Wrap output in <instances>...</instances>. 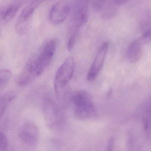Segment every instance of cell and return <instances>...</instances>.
Masks as SVG:
<instances>
[{"label":"cell","mask_w":151,"mask_h":151,"mask_svg":"<svg viewBox=\"0 0 151 151\" xmlns=\"http://www.w3.org/2000/svg\"><path fill=\"white\" fill-rule=\"evenodd\" d=\"M58 40L51 39L43 43L38 52L28 60L16 83L21 87L30 84L41 75L50 64L58 46Z\"/></svg>","instance_id":"cell-1"},{"label":"cell","mask_w":151,"mask_h":151,"mask_svg":"<svg viewBox=\"0 0 151 151\" xmlns=\"http://www.w3.org/2000/svg\"><path fill=\"white\" fill-rule=\"evenodd\" d=\"M74 58L73 57L68 58L58 70L54 84L55 94L59 102L63 103L68 99V83L72 79L74 71Z\"/></svg>","instance_id":"cell-2"},{"label":"cell","mask_w":151,"mask_h":151,"mask_svg":"<svg viewBox=\"0 0 151 151\" xmlns=\"http://www.w3.org/2000/svg\"><path fill=\"white\" fill-rule=\"evenodd\" d=\"M70 100L73 105L74 115L78 119H86L96 114L92 97L86 91H78L71 94Z\"/></svg>","instance_id":"cell-3"},{"label":"cell","mask_w":151,"mask_h":151,"mask_svg":"<svg viewBox=\"0 0 151 151\" xmlns=\"http://www.w3.org/2000/svg\"><path fill=\"white\" fill-rule=\"evenodd\" d=\"M43 112L47 125L52 129H58L65 122V116L61 107L51 96L43 101Z\"/></svg>","instance_id":"cell-4"},{"label":"cell","mask_w":151,"mask_h":151,"mask_svg":"<svg viewBox=\"0 0 151 151\" xmlns=\"http://www.w3.org/2000/svg\"><path fill=\"white\" fill-rule=\"evenodd\" d=\"M44 1L33 0L24 8L15 25V30L18 34L23 35L27 32L35 11Z\"/></svg>","instance_id":"cell-5"},{"label":"cell","mask_w":151,"mask_h":151,"mask_svg":"<svg viewBox=\"0 0 151 151\" xmlns=\"http://www.w3.org/2000/svg\"><path fill=\"white\" fill-rule=\"evenodd\" d=\"M90 0H76L72 5V20L73 25L79 28L85 24L88 17Z\"/></svg>","instance_id":"cell-6"},{"label":"cell","mask_w":151,"mask_h":151,"mask_svg":"<svg viewBox=\"0 0 151 151\" xmlns=\"http://www.w3.org/2000/svg\"><path fill=\"white\" fill-rule=\"evenodd\" d=\"M72 4L66 0H61L56 3L51 8L49 14L51 24L58 25L64 22L72 10Z\"/></svg>","instance_id":"cell-7"},{"label":"cell","mask_w":151,"mask_h":151,"mask_svg":"<svg viewBox=\"0 0 151 151\" xmlns=\"http://www.w3.org/2000/svg\"><path fill=\"white\" fill-rule=\"evenodd\" d=\"M18 137L25 144L29 146L35 145L39 140V129L33 122H26L20 128Z\"/></svg>","instance_id":"cell-8"},{"label":"cell","mask_w":151,"mask_h":151,"mask_svg":"<svg viewBox=\"0 0 151 151\" xmlns=\"http://www.w3.org/2000/svg\"><path fill=\"white\" fill-rule=\"evenodd\" d=\"M108 49V43L104 42L98 51L93 63L90 68L87 79L89 81L94 80L102 70L106 57Z\"/></svg>","instance_id":"cell-9"},{"label":"cell","mask_w":151,"mask_h":151,"mask_svg":"<svg viewBox=\"0 0 151 151\" xmlns=\"http://www.w3.org/2000/svg\"><path fill=\"white\" fill-rule=\"evenodd\" d=\"M144 44L142 38L134 41L129 45L127 50V57L129 62L135 63L140 60L143 54V45Z\"/></svg>","instance_id":"cell-10"},{"label":"cell","mask_w":151,"mask_h":151,"mask_svg":"<svg viewBox=\"0 0 151 151\" xmlns=\"http://www.w3.org/2000/svg\"><path fill=\"white\" fill-rule=\"evenodd\" d=\"M22 3L15 1L0 10V19L8 22L11 20L17 12Z\"/></svg>","instance_id":"cell-11"},{"label":"cell","mask_w":151,"mask_h":151,"mask_svg":"<svg viewBox=\"0 0 151 151\" xmlns=\"http://www.w3.org/2000/svg\"><path fill=\"white\" fill-rule=\"evenodd\" d=\"M16 93L12 91L0 95V119L3 115L7 106L16 97Z\"/></svg>","instance_id":"cell-12"},{"label":"cell","mask_w":151,"mask_h":151,"mask_svg":"<svg viewBox=\"0 0 151 151\" xmlns=\"http://www.w3.org/2000/svg\"><path fill=\"white\" fill-rule=\"evenodd\" d=\"M11 76V72L9 70H0V86L8 82Z\"/></svg>","instance_id":"cell-13"},{"label":"cell","mask_w":151,"mask_h":151,"mask_svg":"<svg viewBox=\"0 0 151 151\" xmlns=\"http://www.w3.org/2000/svg\"><path fill=\"white\" fill-rule=\"evenodd\" d=\"M8 146V139L5 134L0 130V151H6Z\"/></svg>","instance_id":"cell-14"},{"label":"cell","mask_w":151,"mask_h":151,"mask_svg":"<svg viewBox=\"0 0 151 151\" xmlns=\"http://www.w3.org/2000/svg\"><path fill=\"white\" fill-rule=\"evenodd\" d=\"M107 0H93V7L95 10H101L104 6Z\"/></svg>","instance_id":"cell-15"},{"label":"cell","mask_w":151,"mask_h":151,"mask_svg":"<svg viewBox=\"0 0 151 151\" xmlns=\"http://www.w3.org/2000/svg\"><path fill=\"white\" fill-rule=\"evenodd\" d=\"M76 33H74L69 39L67 44V48L68 51H72L73 49L76 41Z\"/></svg>","instance_id":"cell-16"},{"label":"cell","mask_w":151,"mask_h":151,"mask_svg":"<svg viewBox=\"0 0 151 151\" xmlns=\"http://www.w3.org/2000/svg\"><path fill=\"white\" fill-rule=\"evenodd\" d=\"M114 141V138L112 137L109 140L107 145V151H113Z\"/></svg>","instance_id":"cell-17"},{"label":"cell","mask_w":151,"mask_h":151,"mask_svg":"<svg viewBox=\"0 0 151 151\" xmlns=\"http://www.w3.org/2000/svg\"><path fill=\"white\" fill-rule=\"evenodd\" d=\"M129 0H113V2L118 6H121L127 2Z\"/></svg>","instance_id":"cell-18"},{"label":"cell","mask_w":151,"mask_h":151,"mask_svg":"<svg viewBox=\"0 0 151 151\" xmlns=\"http://www.w3.org/2000/svg\"><path fill=\"white\" fill-rule=\"evenodd\" d=\"M24 1V0H16V1L19 2H21V1Z\"/></svg>","instance_id":"cell-19"}]
</instances>
